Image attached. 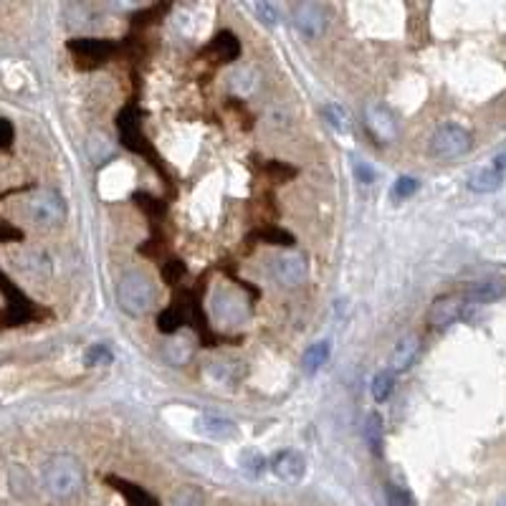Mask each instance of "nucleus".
Returning a JSON list of instances; mask_svg holds the SVG:
<instances>
[{"label": "nucleus", "instance_id": "nucleus-1", "mask_svg": "<svg viewBox=\"0 0 506 506\" xmlns=\"http://www.w3.org/2000/svg\"><path fill=\"white\" fill-rule=\"evenodd\" d=\"M117 299H119V306L129 316H143L155 306L158 289H155L152 279L147 273H143V271H129V273H125L119 279Z\"/></svg>", "mask_w": 506, "mask_h": 506}, {"label": "nucleus", "instance_id": "nucleus-2", "mask_svg": "<svg viewBox=\"0 0 506 506\" xmlns=\"http://www.w3.org/2000/svg\"><path fill=\"white\" fill-rule=\"evenodd\" d=\"M44 486L56 499H71L84 486V471L74 456H53L44 469Z\"/></svg>", "mask_w": 506, "mask_h": 506}, {"label": "nucleus", "instance_id": "nucleus-3", "mask_svg": "<svg viewBox=\"0 0 506 506\" xmlns=\"http://www.w3.org/2000/svg\"><path fill=\"white\" fill-rule=\"evenodd\" d=\"M471 150V135L459 125H443L433 132L428 152L436 159H456Z\"/></svg>", "mask_w": 506, "mask_h": 506}, {"label": "nucleus", "instance_id": "nucleus-4", "mask_svg": "<svg viewBox=\"0 0 506 506\" xmlns=\"http://www.w3.org/2000/svg\"><path fill=\"white\" fill-rule=\"evenodd\" d=\"M26 213L36 225L51 228L56 223L63 221L66 216V203L56 190H38L36 195H31V200L26 203Z\"/></svg>", "mask_w": 506, "mask_h": 506}, {"label": "nucleus", "instance_id": "nucleus-5", "mask_svg": "<svg viewBox=\"0 0 506 506\" xmlns=\"http://www.w3.org/2000/svg\"><path fill=\"white\" fill-rule=\"evenodd\" d=\"M271 276L282 286H297L306 279V261L299 253H284L271 264Z\"/></svg>", "mask_w": 506, "mask_h": 506}, {"label": "nucleus", "instance_id": "nucleus-6", "mask_svg": "<svg viewBox=\"0 0 506 506\" xmlns=\"http://www.w3.org/2000/svg\"><path fill=\"white\" fill-rule=\"evenodd\" d=\"M269 466L273 476L286 481V484H297V481H301V476L306 471V461H304V456H301L299 451H291V448L279 451V453L271 459Z\"/></svg>", "mask_w": 506, "mask_h": 506}, {"label": "nucleus", "instance_id": "nucleus-7", "mask_svg": "<svg viewBox=\"0 0 506 506\" xmlns=\"http://www.w3.org/2000/svg\"><path fill=\"white\" fill-rule=\"evenodd\" d=\"M294 23H297V29L304 36L316 38L327 29V13H324V8L319 3H299L294 8Z\"/></svg>", "mask_w": 506, "mask_h": 506}, {"label": "nucleus", "instance_id": "nucleus-8", "mask_svg": "<svg viewBox=\"0 0 506 506\" xmlns=\"http://www.w3.org/2000/svg\"><path fill=\"white\" fill-rule=\"evenodd\" d=\"M195 430L200 436H206L210 441H231L238 436V426L233 420L223 418V415H213V412H203L195 418Z\"/></svg>", "mask_w": 506, "mask_h": 506}, {"label": "nucleus", "instance_id": "nucleus-9", "mask_svg": "<svg viewBox=\"0 0 506 506\" xmlns=\"http://www.w3.org/2000/svg\"><path fill=\"white\" fill-rule=\"evenodd\" d=\"M469 306V301L463 299V297H441V299H436V304L430 306V324L436 327V330H445V327H451L461 314H463V309Z\"/></svg>", "mask_w": 506, "mask_h": 506}, {"label": "nucleus", "instance_id": "nucleus-10", "mask_svg": "<svg viewBox=\"0 0 506 506\" xmlns=\"http://www.w3.org/2000/svg\"><path fill=\"white\" fill-rule=\"evenodd\" d=\"M213 316L223 322V324H238L249 316V304L238 299L233 291H221L213 299Z\"/></svg>", "mask_w": 506, "mask_h": 506}, {"label": "nucleus", "instance_id": "nucleus-11", "mask_svg": "<svg viewBox=\"0 0 506 506\" xmlns=\"http://www.w3.org/2000/svg\"><path fill=\"white\" fill-rule=\"evenodd\" d=\"M364 119H367V126L372 129V135L382 140V143H393L397 135V125L396 119H393V114L385 110V107H380V104H370L367 110H364Z\"/></svg>", "mask_w": 506, "mask_h": 506}, {"label": "nucleus", "instance_id": "nucleus-12", "mask_svg": "<svg viewBox=\"0 0 506 506\" xmlns=\"http://www.w3.org/2000/svg\"><path fill=\"white\" fill-rule=\"evenodd\" d=\"M506 297V282L504 279H486V282H476L466 289L463 299L469 304H491Z\"/></svg>", "mask_w": 506, "mask_h": 506}, {"label": "nucleus", "instance_id": "nucleus-13", "mask_svg": "<svg viewBox=\"0 0 506 506\" xmlns=\"http://www.w3.org/2000/svg\"><path fill=\"white\" fill-rule=\"evenodd\" d=\"M418 352H420V339L418 337H405L400 339L393 349V357H390V372H405L411 370L412 363L418 360Z\"/></svg>", "mask_w": 506, "mask_h": 506}, {"label": "nucleus", "instance_id": "nucleus-14", "mask_svg": "<svg viewBox=\"0 0 506 506\" xmlns=\"http://www.w3.org/2000/svg\"><path fill=\"white\" fill-rule=\"evenodd\" d=\"M71 51H77L81 56H86V59H107L111 51H114V44L110 41H104V38H77V41H71L69 44Z\"/></svg>", "mask_w": 506, "mask_h": 506}, {"label": "nucleus", "instance_id": "nucleus-15", "mask_svg": "<svg viewBox=\"0 0 506 506\" xmlns=\"http://www.w3.org/2000/svg\"><path fill=\"white\" fill-rule=\"evenodd\" d=\"M504 183V173L494 170V167H481L469 177V190L474 192H494V190L502 188Z\"/></svg>", "mask_w": 506, "mask_h": 506}, {"label": "nucleus", "instance_id": "nucleus-16", "mask_svg": "<svg viewBox=\"0 0 506 506\" xmlns=\"http://www.w3.org/2000/svg\"><path fill=\"white\" fill-rule=\"evenodd\" d=\"M110 484L114 489H119V494L125 496L129 506H158V502H155L147 491L135 486V484H126L122 478H110Z\"/></svg>", "mask_w": 506, "mask_h": 506}, {"label": "nucleus", "instance_id": "nucleus-17", "mask_svg": "<svg viewBox=\"0 0 506 506\" xmlns=\"http://www.w3.org/2000/svg\"><path fill=\"white\" fill-rule=\"evenodd\" d=\"M210 51H216L221 61H236L238 51H241L238 36H233L231 31H221L216 36V41L210 44Z\"/></svg>", "mask_w": 506, "mask_h": 506}, {"label": "nucleus", "instance_id": "nucleus-18", "mask_svg": "<svg viewBox=\"0 0 506 506\" xmlns=\"http://www.w3.org/2000/svg\"><path fill=\"white\" fill-rule=\"evenodd\" d=\"M363 436L364 441H367V448H370L375 456H380V453H382V418H380V412H370V415H367Z\"/></svg>", "mask_w": 506, "mask_h": 506}, {"label": "nucleus", "instance_id": "nucleus-19", "mask_svg": "<svg viewBox=\"0 0 506 506\" xmlns=\"http://www.w3.org/2000/svg\"><path fill=\"white\" fill-rule=\"evenodd\" d=\"M330 360V342H316L312 347L304 352V372H309V375H314L316 370H322L324 364Z\"/></svg>", "mask_w": 506, "mask_h": 506}, {"label": "nucleus", "instance_id": "nucleus-20", "mask_svg": "<svg viewBox=\"0 0 506 506\" xmlns=\"http://www.w3.org/2000/svg\"><path fill=\"white\" fill-rule=\"evenodd\" d=\"M322 117H324V122L332 126L334 132H349V114L342 104H327L322 110Z\"/></svg>", "mask_w": 506, "mask_h": 506}, {"label": "nucleus", "instance_id": "nucleus-21", "mask_svg": "<svg viewBox=\"0 0 506 506\" xmlns=\"http://www.w3.org/2000/svg\"><path fill=\"white\" fill-rule=\"evenodd\" d=\"M393 390H396V375H393L390 370L378 372L375 380H372V397H375L378 403H385L388 397L393 396Z\"/></svg>", "mask_w": 506, "mask_h": 506}, {"label": "nucleus", "instance_id": "nucleus-22", "mask_svg": "<svg viewBox=\"0 0 506 506\" xmlns=\"http://www.w3.org/2000/svg\"><path fill=\"white\" fill-rule=\"evenodd\" d=\"M241 469L246 471V476L258 478V476L266 471V459H264L258 451H243V456H241Z\"/></svg>", "mask_w": 506, "mask_h": 506}, {"label": "nucleus", "instance_id": "nucleus-23", "mask_svg": "<svg viewBox=\"0 0 506 506\" xmlns=\"http://www.w3.org/2000/svg\"><path fill=\"white\" fill-rule=\"evenodd\" d=\"M180 324H183V312H180L177 306H167V309H165L158 319L159 332H165V334L177 332V330H180Z\"/></svg>", "mask_w": 506, "mask_h": 506}, {"label": "nucleus", "instance_id": "nucleus-24", "mask_svg": "<svg viewBox=\"0 0 506 506\" xmlns=\"http://www.w3.org/2000/svg\"><path fill=\"white\" fill-rule=\"evenodd\" d=\"M385 499H388V506H415L411 491H405L403 486H397V484H388L385 486Z\"/></svg>", "mask_w": 506, "mask_h": 506}, {"label": "nucleus", "instance_id": "nucleus-25", "mask_svg": "<svg viewBox=\"0 0 506 506\" xmlns=\"http://www.w3.org/2000/svg\"><path fill=\"white\" fill-rule=\"evenodd\" d=\"M253 13L261 18L266 26H276L282 20V11L273 3H253Z\"/></svg>", "mask_w": 506, "mask_h": 506}, {"label": "nucleus", "instance_id": "nucleus-26", "mask_svg": "<svg viewBox=\"0 0 506 506\" xmlns=\"http://www.w3.org/2000/svg\"><path fill=\"white\" fill-rule=\"evenodd\" d=\"M114 360V355H111V349L107 345H94V347L86 352V357H84V363L86 367H96V364H110Z\"/></svg>", "mask_w": 506, "mask_h": 506}, {"label": "nucleus", "instance_id": "nucleus-27", "mask_svg": "<svg viewBox=\"0 0 506 506\" xmlns=\"http://www.w3.org/2000/svg\"><path fill=\"white\" fill-rule=\"evenodd\" d=\"M420 188V183L415 180V177H397L396 188H393V195H396V200H405V198H411L412 192H418Z\"/></svg>", "mask_w": 506, "mask_h": 506}, {"label": "nucleus", "instance_id": "nucleus-28", "mask_svg": "<svg viewBox=\"0 0 506 506\" xmlns=\"http://www.w3.org/2000/svg\"><path fill=\"white\" fill-rule=\"evenodd\" d=\"M165 357L173 364H183L190 360V345L188 342H173L165 349Z\"/></svg>", "mask_w": 506, "mask_h": 506}, {"label": "nucleus", "instance_id": "nucleus-29", "mask_svg": "<svg viewBox=\"0 0 506 506\" xmlns=\"http://www.w3.org/2000/svg\"><path fill=\"white\" fill-rule=\"evenodd\" d=\"M258 238H264L266 243H273V246H291L294 243V238L284 233V231H279V228L264 231V233H258Z\"/></svg>", "mask_w": 506, "mask_h": 506}, {"label": "nucleus", "instance_id": "nucleus-30", "mask_svg": "<svg viewBox=\"0 0 506 506\" xmlns=\"http://www.w3.org/2000/svg\"><path fill=\"white\" fill-rule=\"evenodd\" d=\"M213 378L218 380V382H223V385H231V382H236V370L231 367V363H221V364H216L213 370Z\"/></svg>", "mask_w": 506, "mask_h": 506}, {"label": "nucleus", "instance_id": "nucleus-31", "mask_svg": "<svg viewBox=\"0 0 506 506\" xmlns=\"http://www.w3.org/2000/svg\"><path fill=\"white\" fill-rule=\"evenodd\" d=\"M13 137H16V129H13V125H11L8 119H0V147H11Z\"/></svg>", "mask_w": 506, "mask_h": 506}, {"label": "nucleus", "instance_id": "nucleus-32", "mask_svg": "<svg viewBox=\"0 0 506 506\" xmlns=\"http://www.w3.org/2000/svg\"><path fill=\"white\" fill-rule=\"evenodd\" d=\"M355 175H357V180L364 183V185H370L372 180H375V173H372V167H367L364 162H357V167H355Z\"/></svg>", "mask_w": 506, "mask_h": 506}, {"label": "nucleus", "instance_id": "nucleus-33", "mask_svg": "<svg viewBox=\"0 0 506 506\" xmlns=\"http://www.w3.org/2000/svg\"><path fill=\"white\" fill-rule=\"evenodd\" d=\"M494 170H499V173H504L506 170V150L504 152H499L496 158H494V165H491Z\"/></svg>", "mask_w": 506, "mask_h": 506}, {"label": "nucleus", "instance_id": "nucleus-34", "mask_svg": "<svg viewBox=\"0 0 506 506\" xmlns=\"http://www.w3.org/2000/svg\"><path fill=\"white\" fill-rule=\"evenodd\" d=\"M502 506H506V496H504V499H502Z\"/></svg>", "mask_w": 506, "mask_h": 506}]
</instances>
